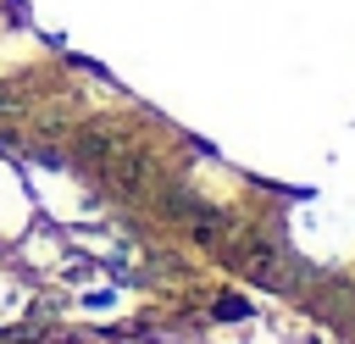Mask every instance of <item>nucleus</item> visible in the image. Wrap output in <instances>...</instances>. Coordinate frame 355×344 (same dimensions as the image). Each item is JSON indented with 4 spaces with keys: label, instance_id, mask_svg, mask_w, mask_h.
Segmentation results:
<instances>
[{
    "label": "nucleus",
    "instance_id": "obj_1",
    "mask_svg": "<svg viewBox=\"0 0 355 344\" xmlns=\"http://www.w3.org/2000/svg\"><path fill=\"white\" fill-rule=\"evenodd\" d=\"M216 316H227V322H233V316H250V300H233V294H227V300H216Z\"/></svg>",
    "mask_w": 355,
    "mask_h": 344
}]
</instances>
